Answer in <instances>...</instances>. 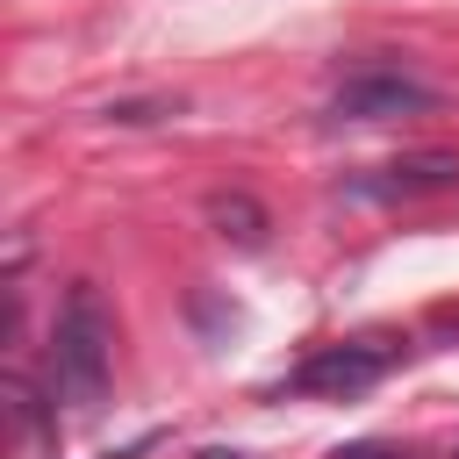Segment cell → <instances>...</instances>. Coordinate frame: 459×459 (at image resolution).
I'll list each match as a JSON object with an SVG mask.
<instances>
[{
    "label": "cell",
    "mask_w": 459,
    "mask_h": 459,
    "mask_svg": "<svg viewBox=\"0 0 459 459\" xmlns=\"http://www.w3.org/2000/svg\"><path fill=\"white\" fill-rule=\"evenodd\" d=\"M108 366H115V323H108V301L93 280H72L65 287V308H57V330H50V380L57 394L93 416L100 394H108Z\"/></svg>",
    "instance_id": "cell-1"
},
{
    "label": "cell",
    "mask_w": 459,
    "mask_h": 459,
    "mask_svg": "<svg viewBox=\"0 0 459 459\" xmlns=\"http://www.w3.org/2000/svg\"><path fill=\"white\" fill-rule=\"evenodd\" d=\"M387 366H394V344H387V337H351V344L308 351L287 387H294V394H359V387H373Z\"/></svg>",
    "instance_id": "cell-2"
},
{
    "label": "cell",
    "mask_w": 459,
    "mask_h": 459,
    "mask_svg": "<svg viewBox=\"0 0 459 459\" xmlns=\"http://www.w3.org/2000/svg\"><path fill=\"white\" fill-rule=\"evenodd\" d=\"M430 108H437V93L402 79V72H359V79H344L330 93L337 122H394V115H430Z\"/></svg>",
    "instance_id": "cell-3"
},
{
    "label": "cell",
    "mask_w": 459,
    "mask_h": 459,
    "mask_svg": "<svg viewBox=\"0 0 459 459\" xmlns=\"http://www.w3.org/2000/svg\"><path fill=\"white\" fill-rule=\"evenodd\" d=\"M430 186H459V158L452 151H416V158H394L380 194H430Z\"/></svg>",
    "instance_id": "cell-4"
},
{
    "label": "cell",
    "mask_w": 459,
    "mask_h": 459,
    "mask_svg": "<svg viewBox=\"0 0 459 459\" xmlns=\"http://www.w3.org/2000/svg\"><path fill=\"white\" fill-rule=\"evenodd\" d=\"M208 222H215V237H230V244H265V208L251 201V194H208Z\"/></svg>",
    "instance_id": "cell-5"
},
{
    "label": "cell",
    "mask_w": 459,
    "mask_h": 459,
    "mask_svg": "<svg viewBox=\"0 0 459 459\" xmlns=\"http://www.w3.org/2000/svg\"><path fill=\"white\" fill-rule=\"evenodd\" d=\"M158 115H179V100H122V108H108V122H158Z\"/></svg>",
    "instance_id": "cell-6"
},
{
    "label": "cell",
    "mask_w": 459,
    "mask_h": 459,
    "mask_svg": "<svg viewBox=\"0 0 459 459\" xmlns=\"http://www.w3.org/2000/svg\"><path fill=\"white\" fill-rule=\"evenodd\" d=\"M330 459H402V445H380V437H359V445H337Z\"/></svg>",
    "instance_id": "cell-7"
},
{
    "label": "cell",
    "mask_w": 459,
    "mask_h": 459,
    "mask_svg": "<svg viewBox=\"0 0 459 459\" xmlns=\"http://www.w3.org/2000/svg\"><path fill=\"white\" fill-rule=\"evenodd\" d=\"M194 459H244V452H230V445H201Z\"/></svg>",
    "instance_id": "cell-8"
}]
</instances>
